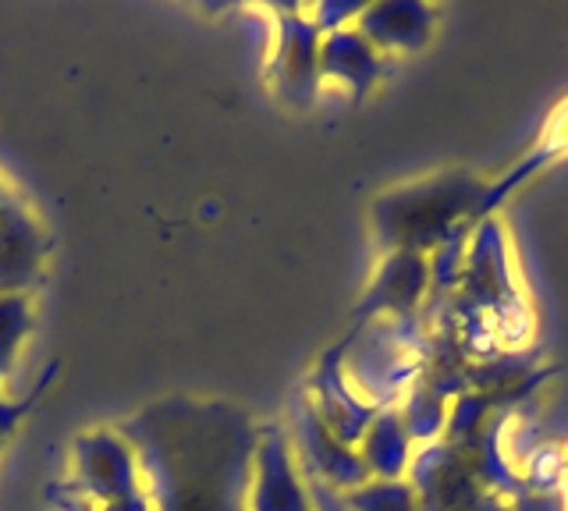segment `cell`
<instances>
[{"label": "cell", "instance_id": "cell-4", "mask_svg": "<svg viewBox=\"0 0 568 511\" xmlns=\"http://www.w3.org/2000/svg\"><path fill=\"white\" fill-rule=\"evenodd\" d=\"M248 511H306V498H302L298 480L292 472L288 448H284L277 430L260 433Z\"/></svg>", "mask_w": 568, "mask_h": 511}, {"label": "cell", "instance_id": "cell-6", "mask_svg": "<svg viewBox=\"0 0 568 511\" xmlns=\"http://www.w3.org/2000/svg\"><path fill=\"white\" fill-rule=\"evenodd\" d=\"M58 377V362H50L47 369H43V377L36 380V387H32V395L29 398H22V401H4V409H0V451H4V444H8V437L18 430V422H22L32 409H36V401H40V395L47 391V384Z\"/></svg>", "mask_w": 568, "mask_h": 511}, {"label": "cell", "instance_id": "cell-9", "mask_svg": "<svg viewBox=\"0 0 568 511\" xmlns=\"http://www.w3.org/2000/svg\"><path fill=\"white\" fill-rule=\"evenodd\" d=\"M4 401H8V398H0V409H4Z\"/></svg>", "mask_w": 568, "mask_h": 511}, {"label": "cell", "instance_id": "cell-5", "mask_svg": "<svg viewBox=\"0 0 568 511\" xmlns=\"http://www.w3.org/2000/svg\"><path fill=\"white\" fill-rule=\"evenodd\" d=\"M32 330V303L29 295H0V384L22 351V341Z\"/></svg>", "mask_w": 568, "mask_h": 511}, {"label": "cell", "instance_id": "cell-3", "mask_svg": "<svg viewBox=\"0 0 568 511\" xmlns=\"http://www.w3.org/2000/svg\"><path fill=\"white\" fill-rule=\"evenodd\" d=\"M47 259V238L36 217L8 196L0 209V295H29Z\"/></svg>", "mask_w": 568, "mask_h": 511}, {"label": "cell", "instance_id": "cell-8", "mask_svg": "<svg viewBox=\"0 0 568 511\" xmlns=\"http://www.w3.org/2000/svg\"><path fill=\"white\" fill-rule=\"evenodd\" d=\"M8 196H11V192H8L4 185H0V209H4V203H8Z\"/></svg>", "mask_w": 568, "mask_h": 511}, {"label": "cell", "instance_id": "cell-7", "mask_svg": "<svg viewBox=\"0 0 568 511\" xmlns=\"http://www.w3.org/2000/svg\"><path fill=\"white\" fill-rule=\"evenodd\" d=\"M58 504H61V511H85L75 498H68L64 490H58Z\"/></svg>", "mask_w": 568, "mask_h": 511}, {"label": "cell", "instance_id": "cell-1", "mask_svg": "<svg viewBox=\"0 0 568 511\" xmlns=\"http://www.w3.org/2000/svg\"><path fill=\"white\" fill-rule=\"evenodd\" d=\"M153 511H248L260 430L221 398H160L114 427Z\"/></svg>", "mask_w": 568, "mask_h": 511}, {"label": "cell", "instance_id": "cell-2", "mask_svg": "<svg viewBox=\"0 0 568 511\" xmlns=\"http://www.w3.org/2000/svg\"><path fill=\"white\" fill-rule=\"evenodd\" d=\"M93 508L150 504L132 444L118 430H89L71 444V476L61 487Z\"/></svg>", "mask_w": 568, "mask_h": 511}]
</instances>
